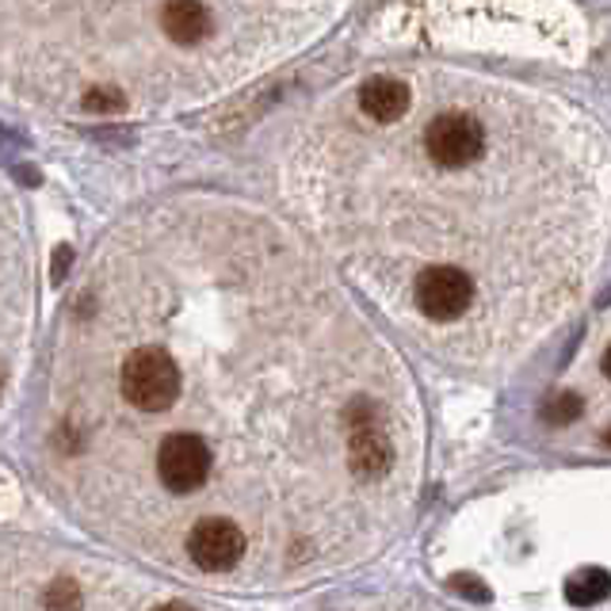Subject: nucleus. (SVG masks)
<instances>
[{
    "label": "nucleus",
    "instance_id": "1",
    "mask_svg": "<svg viewBox=\"0 0 611 611\" xmlns=\"http://www.w3.org/2000/svg\"><path fill=\"white\" fill-rule=\"evenodd\" d=\"M122 398L142 413H165L180 398V367L161 348H138L122 363Z\"/></svg>",
    "mask_w": 611,
    "mask_h": 611
},
{
    "label": "nucleus",
    "instance_id": "2",
    "mask_svg": "<svg viewBox=\"0 0 611 611\" xmlns=\"http://www.w3.org/2000/svg\"><path fill=\"white\" fill-rule=\"evenodd\" d=\"M424 150L439 168H467L482 157L485 150V130L474 115L467 111H447L436 115L424 130Z\"/></svg>",
    "mask_w": 611,
    "mask_h": 611
},
{
    "label": "nucleus",
    "instance_id": "3",
    "mask_svg": "<svg viewBox=\"0 0 611 611\" xmlns=\"http://www.w3.org/2000/svg\"><path fill=\"white\" fill-rule=\"evenodd\" d=\"M474 303V280H470L462 268L436 265L424 268L421 280H416V306L432 321H455L462 317Z\"/></svg>",
    "mask_w": 611,
    "mask_h": 611
},
{
    "label": "nucleus",
    "instance_id": "4",
    "mask_svg": "<svg viewBox=\"0 0 611 611\" xmlns=\"http://www.w3.org/2000/svg\"><path fill=\"white\" fill-rule=\"evenodd\" d=\"M157 474L168 493H191L211 474V447L191 432H176L161 444L157 451Z\"/></svg>",
    "mask_w": 611,
    "mask_h": 611
},
{
    "label": "nucleus",
    "instance_id": "5",
    "mask_svg": "<svg viewBox=\"0 0 611 611\" xmlns=\"http://www.w3.org/2000/svg\"><path fill=\"white\" fill-rule=\"evenodd\" d=\"M188 554L199 569L207 574H226L242 562L245 554V531L234 520H219V516H207L191 528L188 536Z\"/></svg>",
    "mask_w": 611,
    "mask_h": 611
},
{
    "label": "nucleus",
    "instance_id": "6",
    "mask_svg": "<svg viewBox=\"0 0 611 611\" xmlns=\"http://www.w3.org/2000/svg\"><path fill=\"white\" fill-rule=\"evenodd\" d=\"M348 459H352V470L360 478H383L393 462L390 439H386V432L375 424V413H371L367 406H360V416H355L352 439H348Z\"/></svg>",
    "mask_w": 611,
    "mask_h": 611
},
{
    "label": "nucleus",
    "instance_id": "7",
    "mask_svg": "<svg viewBox=\"0 0 611 611\" xmlns=\"http://www.w3.org/2000/svg\"><path fill=\"white\" fill-rule=\"evenodd\" d=\"M360 107L375 122H398L409 111V89L398 77H371L360 89Z\"/></svg>",
    "mask_w": 611,
    "mask_h": 611
},
{
    "label": "nucleus",
    "instance_id": "8",
    "mask_svg": "<svg viewBox=\"0 0 611 611\" xmlns=\"http://www.w3.org/2000/svg\"><path fill=\"white\" fill-rule=\"evenodd\" d=\"M161 27L173 43L191 46V43H203L211 35V12L207 4L199 0H168L165 12H161Z\"/></svg>",
    "mask_w": 611,
    "mask_h": 611
},
{
    "label": "nucleus",
    "instance_id": "9",
    "mask_svg": "<svg viewBox=\"0 0 611 611\" xmlns=\"http://www.w3.org/2000/svg\"><path fill=\"white\" fill-rule=\"evenodd\" d=\"M608 597H611V574H608V569L585 566V569H577V574H569V581H566V600H569V604L592 608V604H600V600H608Z\"/></svg>",
    "mask_w": 611,
    "mask_h": 611
},
{
    "label": "nucleus",
    "instance_id": "10",
    "mask_svg": "<svg viewBox=\"0 0 611 611\" xmlns=\"http://www.w3.org/2000/svg\"><path fill=\"white\" fill-rule=\"evenodd\" d=\"M581 413H585V401L577 398V393H569V390L551 393V398L539 406V416H543L547 424H554V428H566V424H574Z\"/></svg>",
    "mask_w": 611,
    "mask_h": 611
},
{
    "label": "nucleus",
    "instance_id": "11",
    "mask_svg": "<svg viewBox=\"0 0 611 611\" xmlns=\"http://www.w3.org/2000/svg\"><path fill=\"white\" fill-rule=\"evenodd\" d=\"M600 363H604V375L611 378V348H608V352H604V360H600Z\"/></svg>",
    "mask_w": 611,
    "mask_h": 611
},
{
    "label": "nucleus",
    "instance_id": "12",
    "mask_svg": "<svg viewBox=\"0 0 611 611\" xmlns=\"http://www.w3.org/2000/svg\"><path fill=\"white\" fill-rule=\"evenodd\" d=\"M604 444H608V447H611V428H608V432H604Z\"/></svg>",
    "mask_w": 611,
    "mask_h": 611
}]
</instances>
